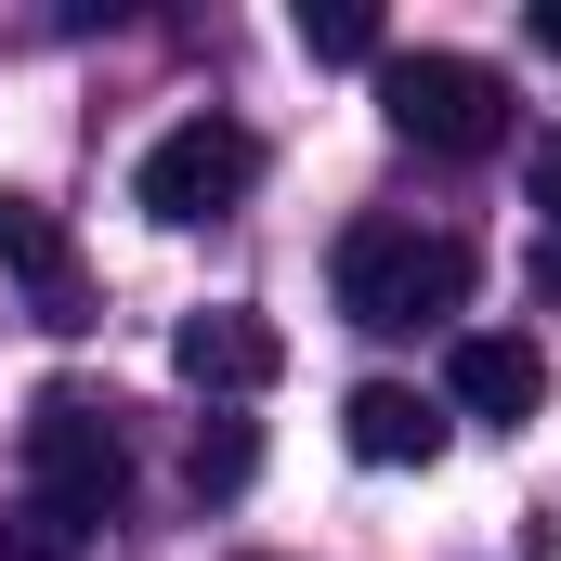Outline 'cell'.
<instances>
[{"mask_svg":"<svg viewBox=\"0 0 561 561\" xmlns=\"http://www.w3.org/2000/svg\"><path fill=\"white\" fill-rule=\"evenodd\" d=\"M470 300V249L431 236V222H353L340 236V313L366 340H405V327H444Z\"/></svg>","mask_w":561,"mask_h":561,"instance_id":"1","label":"cell"},{"mask_svg":"<svg viewBox=\"0 0 561 561\" xmlns=\"http://www.w3.org/2000/svg\"><path fill=\"white\" fill-rule=\"evenodd\" d=\"M379 118L419 157H496L510 144V79L470 66V53H392L379 66Z\"/></svg>","mask_w":561,"mask_h":561,"instance_id":"2","label":"cell"},{"mask_svg":"<svg viewBox=\"0 0 561 561\" xmlns=\"http://www.w3.org/2000/svg\"><path fill=\"white\" fill-rule=\"evenodd\" d=\"M249 183H262V144H249V118H183V131L144 144L131 209H144V222H170V236H196V222L249 209Z\"/></svg>","mask_w":561,"mask_h":561,"instance_id":"3","label":"cell"},{"mask_svg":"<svg viewBox=\"0 0 561 561\" xmlns=\"http://www.w3.org/2000/svg\"><path fill=\"white\" fill-rule=\"evenodd\" d=\"M118 470H131V444H118V405H92V392H39L26 405V496H66V510H118Z\"/></svg>","mask_w":561,"mask_h":561,"instance_id":"4","label":"cell"},{"mask_svg":"<svg viewBox=\"0 0 561 561\" xmlns=\"http://www.w3.org/2000/svg\"><path fill=\"white\" fill-rule=\"evenodd\" d=\"M170 366L196 379V392H262L287 366V340L249 313V300H209V313H183V340H170Z\"/></svg>","mask_w":561,"mask_h":561,"instance_id":"5","label":"cell"},{"mask_svg":"<svg viewBox=\"0 0 561 561\" xmlns=\"http://www.w3.org/2000/svg\"><path fill=\"white\" fill-rule=\"evenodd\" d=\"M0 275H26V300H39V327H92V287H79V249H66V222H53L39 196H0Z\"/></svg>","mask_w":561,"mask_h":561,"instance_id":"6","label":"cell"},{"mask_svg":"<svg viewBox=\"0 0 561 561\" xmlns=\"http://www.w3.org/2000/svg\"><path fill=\"white\" fill-rule=\"evenodd\" d=\"M444 392H457L470 419L523 431L536 405H549V353H536V340H496V327H483V340H457V353H444Z\"/></svg>","mask_w":561,"mask_h":561,"instance_id":"7","label":"cell"},{"mask_svg":"<svg viewBox=\"0 0 561 561\" xmlns=\"http://www.w3.org/2000/svg\"><path fill=\"white\" fill-rule=\"evenodd\" d=\"M340 431H353L366 470H431V457H444V405H419L405 379H366V392L340 405Z\"/></svg>","mask_w":561,"mask_h":561,"instance_id":"8","label":"cell"},{"mask_svg":"<svg viewBox=\"0 0 561 561\" xmlns=\"http://www.w3.org/2000/svg\"><path fill=\"white\" fill-rule=\"evenodd\" d=\"M300 53L313 66H379V13L366 0H300Z\"/></svg>","mask_w":561,"mask_h":561,"instance_id":"9","label":"cell"},{"mask_svg":"<svg viewBox=\"0 0 561 561\" xmlns=\"http://www.w3.org/2000/svg\"><path fill=\"white\" fill-rule=\"evenodd\" d=\"M79 549H92V510H66V496H26L0 561H79Z\"/></svg>","mask_w":561,"mask_h":561,"instance_id":"10","label":"cell"},{"mask_svg":"<svg viewBox=\"0 0 561 561\" xmlns=\"http://www.w3.org/2000/svg\"><path fill=\"white\" fill-rule=\"evenodd\" d=\"M249 470H262V444H249L236 419H222V431H196V496H236Z\"/></svg>","mask_w":561,"mask_h":561,"instance_id":"11","label":"cell"},{"mask_svg":"<svg viewBox=\"0 0 561 561\" xmlns=\"http://www.w3.org/2000/svg\"><path fill=\"white\" fill-rule=\"evenodd\" d=\"M523 183H536V209L561 222V131H536V144H523Z\"/></svg>","mask_w":561,"mask_h":561,"instance_id":"12","label":"cell"},{"mask_svg":"<svg viewBox=\"0 0 561 561\" xmlns=\"http://www.w3.org/2000/svg\"><path fill=\"white\" fill-rule=\"evenodd\" d=\"M523 26H536V53H561V0H536V13H523Z\"/></svg>","mask_w":561,"mask_h":561,"instance_id":"13","label":"cell"}]
</instances>
